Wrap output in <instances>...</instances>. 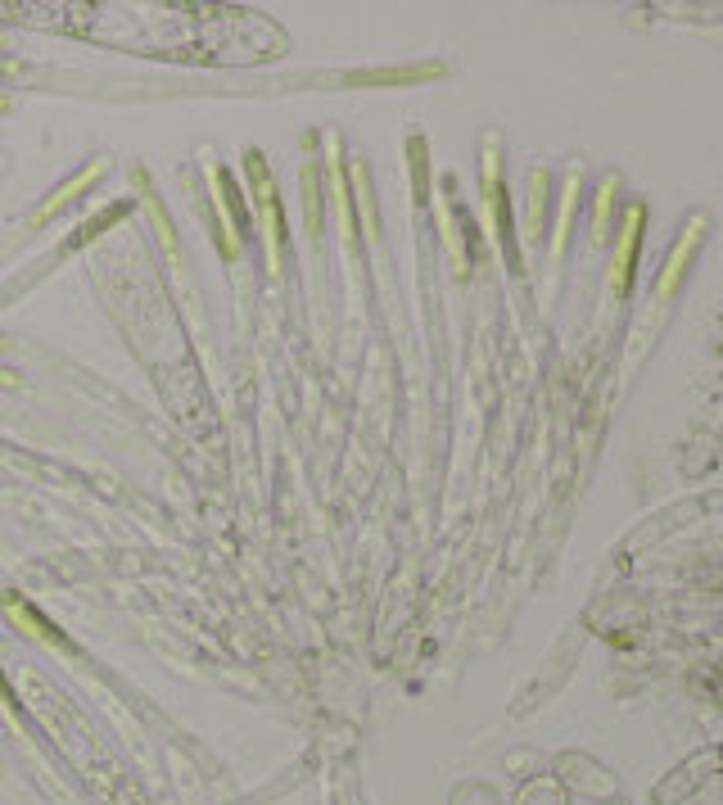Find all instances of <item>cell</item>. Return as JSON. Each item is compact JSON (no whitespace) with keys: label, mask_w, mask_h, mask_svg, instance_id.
Returning <instances> with one entry per match:
<instances>
[{"label":"cell","mask_w":723,"mask_h":805,"mask_svg":"<svg viewBox=\"0 0 723 805\" xmlns=\"http://www.w3.org/2000/svg\"><path fill=\"white\" fill-rule=\"evenodd\" d=\"M638 231H642V209L633 213V222H629V236H624V254H620V290H629L633 258H638Z\"/></svg>","instance_id":"obj_1"}]
</instances>
